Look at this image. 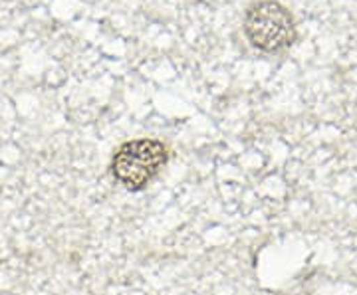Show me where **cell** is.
I'll return each mask as SVG.
<instances>
[{"label":"cell","mask_w":357,"mask_h":295,"mask_svg":"<svg viewBox=\"0 0 357 295\" xmlns=\"http://www.w3.org/2000/svg\"><path fill=\"white\" fill-rule=\"evenodd\" d=\"M244 34L250 44L262 51H280L292 46L296 26L292 14L274 0L252 4L244 16Z\"/></svg>","instance_id":"7a4b0ae2"},{"label":"cell","mask_w":357,"mask_h":295,"mask_svg":"<svg viewBox=\"0 0 357 295\" xmlns=\"http://www.w3.org/2000/svg\"><path fill=\"white\" fill-rule=\"evenodd\" d=\"M167 147L157 139L123 143L114 154V177L129 191H141L159 175L167 163Z\"/></svg>","instance_id":"6da1fadb"}]
</instances>
